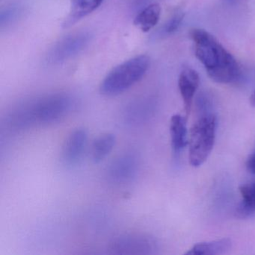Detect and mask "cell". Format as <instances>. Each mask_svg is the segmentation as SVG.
Listing matches in <instances>:
<instances>
[{"label":"cell","mask_w":255,"mask_h":255,"mask_svg":"<svg viewBox=\"0 0 255 255\" xmlns=\"http://www.w3.org/2000/svg\"><path fill=\"white\" fill-rule=\"evenodd\" d=\"M217 120L213 114L201 116L192 125L189 136V159L192 166L199 167L208 159L216 141Z\"/></svg>","instance_id":"cell-4"},{"label":"cell","mask_w":255,"mask_h":255,"mask_svg":"<svg viewBox=\"0 0 255 255\" xmlns=\"http://www.w3.org/2000/svg\"><path fill=\"white\" fill-rule=\"evenodd\" d=\"M104 0H71L69 14L63 23L68 28L98 9Z\"/></svg>","instance_id":"cell-11"},{"label":"cell","mask_w":255,"mask_h":255,"mask_svg":"<svg viewBox=\"0 0 255 255\" xmlns=\"http://www.w3.org/2000/svg\"><path fill=\"white\" fill-rule=\"evenodd\" d=\"M150 64V58L141 55L118 65L103 80L101 93L105 96H116L126 92L143 78Z\"/></svg>","instance_id":"cell-2"},{"label":"cell","mask_w":255,"mask_h":255,"mask_svg":"<svg viewBox=\"0 0 255 255\" xmlns=\"http://www.w3.org/2000/svg\"><path fill=\"white\" fill-rule=\"evenodd\" d=\"M184 18V13L178 11L171 16L169 20H167L158 30L152 35L151 38L153 41L162 39L173 35L177 32Z\"/></svg>","instance_id":"cell-16"},{"label":"cell","mask_w":255,"mask_h":255,"mask_svg":"<svg viewBox=\"0 0 255 255\" xmlns=\"http://www.w3.org/2000/svg\"><path fill=\"white\" fill-rule=\"evenodd\" d=\"M241 201L237 208L240 219H248L255 215V180L242 184L239 188Z\"/></svg>","instance_id":"cell-12"},{"label":"cell","mask_w":255,"mask_h":255,"mask_svg":"<svg viewBox=\"0 0 255 255\" xmlns=\"http://www.w3.org/2000/svg\"><path fill=\"white\" fill-rule=\"evenodd\" d=\"M73 105V101L66 95H50L35 101L29 107L18 113L16 122L18 124H29L38 122L50 124L57 122L65 117Z\"/></svg>","instance_id":"cell-3"},{"label":"cell","mask_w":255,"mask_h":255,"mask_svg":"<svg viewBox=\"0 0 255 255\" xmlns=\"http://www.w3.org/2000/svg\"><path fill=\"white\" fill-rule=\"evenodd\" d=\"M87 141V132L83 128H78L71 132L62 147V159L65 165L74 166L80 162Z\"/></svg>","instance_id":"cell-6"},{"label":"cell","mask_w":255,"mask_h":255,"mask_svg":"<svg viewBox=\"0 0 255 255\" xmlns=\"http://www.w3.org/2000/svg\"><path fill=\"white\" fill-rule=\"evenodd\" d=\"M246 167L248 171L252 174H255V152H254L249 158L246 162Z\"/></svg>","instance_id":"cell-17"},{"label":"cell","mask_w":255,"mask_h":255,"mask_svg":"<svg viewBox=\"0 0 255 255\" xmlns=\"http://www.w3.org/2000/svg\"><path fill=\"white\" fill-rule=\"evenodd\" d=\"M116 144L114 134L104 133L94 140L91 149V156L94 163L104 161L110 154Z\"/></svg>","instance_id":"cell-14"},{"label":"cell","mask_w":255,"mask_h":255,"mask_svg":"<svg viewBox=\"0 0 255 255\" xmlns=\"http://www.w3.org/2000/svg\"><path fill=\"white\" fill-rule=\"evenodd\" d=\"M189 35L194 43L195 56L212 80L220 84H231L241 80L243 72L240 65L216 37L198 28L191 29Z\"/></svg>","instance_id":"cell-1"},{"label":"cell","mask_w":255,"mask_h":255,"mask_svg":"<svg viewBox=\"0 0 255 255\" xmlns=\"http://www.w3.org/2000/svg\"><path fill=\"white\" fill-rule=\"evenodd\" d=\"M229 2H235L236 0H228Z\"/></svg>","instance_id":"cell-20"},{"label":"cell","mask_w":255,"mask_h":255,"mask_svg":"<svg viewBox=\"0 0 255 255\" xmlns=\"http://www.w3.org/2000/svg\"><path fill=\"white\" fill-rule=\"evenodd\" d=\"M170 135L171 147L176 154L181 153L189 144L187 130V118L174 115L170 121Z\"/></svg>","instance_id":"cell-10"},{"label":"cell","mask_w":255,"mask_h":255,"mask_svg":"<svg viewBox=\"0 0 255 255\" xmlns=\"http://www.w3.org/2000/svg\"><path fill=\"white\" fill-rule=\"evenodd\" d=\"M154 249V242L144 237H125L113 243L112 249L118 254L150 253Z\"/></svg>","instance_id":"cell-9"},{"label":"cell","mask_w":255,"mask_h":255,"mask_svg":"<svg viewBox=\"0 0 255 255\" xmlns=\"http://www.w3.org/2000/svg\"><path fill=\"white\" fill-rule=\"evenodd\" d=\"M161 15V7L151 3L143 8L134 20V25L143 32H147L156 26Z\"/></svg>","instance_id":"cell-15"},{"label":"cell","mask_w":255,"mask_h":255,"mask_svg":"<svg viewBox=\"0 0 255 255\" xmlns=\"http://www.w3.org/2000/svg\"><path fill=\"white\" fill-rule=\"evenodd\" d=\"M232 247V240L222 238L213 241L204 242L195 244L186 255H218L227 253Z\"/></svg>","instance_id":"cell-13"},{"label":"cell","mask_w":255,"mask_h":255,"mask_svg":"<svg viewBox=\"0 0 255 255\" xmlns=\"http://www.w3.org/2000/svg\"><path fill=\"white\" fill-rule=\"evenodd\" d=\"M92 35L88 32H79L65 37L56 44L49 53L51 63H61L83 51L90 43Z\"/></svg>","instance_id":"cell-5"},{"label":"cell","mask_w":255,"mask_h":255,"mask_svg":"<svg viewBox=\"0 0 255 255\" xmlns=\"http://www.w3.org/2000/svg\"><path fill=\"white\" fill-rule=\"evenodd\" d=\"M200 78L198 72L192 68H184L180 72L178 79V87L184 104L186 117L190 115L195 92L199 86Z\"/></svg>","instance_id":"cell-8"},{"label":"cell","mask_w":255,"mask_h":255,"mask_svg":"<svg viewBox=\"0 0 255 255\" xmlns=\"http://www.w3.org/2000/svg\"><path fill=\"white\" fill-rule=\"evenodd\" d=\"M250 101L252 107H255V89L254 91L253 94H252V97H251Z\"/></svg>","instance_id":"cell-19"},{"label":"cell","mask_w":255,"mask_h":255,"mask_svg":"<svg viewBox=\"0 0 255 255\" xmlns=\"http://www.w3.org/2000/svg\"><path fill=\"white\" fill-rule=\"evenodd\" d=\"M150 1V0H135V5L136 8H138V6H140V5H146V4L148 3Z\"/></svg>","instance_id":"cell-18"},{"label":"cell","mask_w":255,"mask_h":255,"mask_svg":"<svg viewBox=\"0 0 255 255\" xmlns=\"http://www.w3.org/2000/svg\"><path fill=\"white\" fill-rule=\"evenodd\" d=\"M138 162L135 156L123 155L115 159L107 170V176L112 182L120 184L131 181L136 175Z\"/></svg>","instance_id":"cell-7"}]
</instances>
